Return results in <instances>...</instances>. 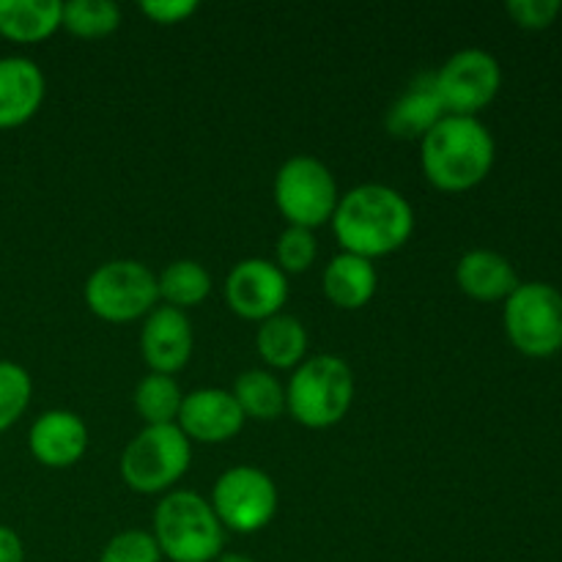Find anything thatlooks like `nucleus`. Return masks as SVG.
Returning <instances> with one entry per match:
<instances>
[{
    "label": "nucleus",
    "mask_w": 562,
    "mask_h": 562,
    "mask_svg": "<svg viewBox=\"0 0 562 562\" xmlns=\"http://www.w3.org/2000/svg\"><path fill=\"white\" fill-rule=\"evenodd\" d=\"M231 395L247 420L272 423L285 412V384L267 368H250L239 373Z\"/></svg>",
    "instance_id": "412c9836"
},
{
    "label": "nucleus",
    "mask_w": 562,
    "mask_h": 562,
    "mask_svg": "<svg viewBox=\"0 0 562 562\" xmlns=\"http://www.w3.org/2000/svg\"><path fill=\"white\" fill-rule=\"evenodd\" d=\"M121 5L113 0H69L64 3V22L60 27L77 38H104L119 31Z\"/></svg>",
    "instance_id": "b1692460"
},
{
    "label": "nucleus",
    "mask_w": 562,
    "mask_h": 562,
    "mask_svg": "<svg viewBox=\"0 0 562 562\" xmlns=\"http://www.w3.org/2000/svg\"><path fill=\"white\" fill-rule=\"evenodd\" d=\"M99 562H162V552L148 530H124L104 543Z\"/></svg>",
    "instance_id": "bb28decb"
},
{
    "label": "nucleus",
    "mask_w": 562,
    "mask_h": 562,
    "mask_svg": "<svg viewBox=\"0 0 562 562\" xmlns=\"http://www.w3.org/2000/svg\"><path fill=\"white\" fill-rule=\"evenodd\" d=\"M508 340L525 357L558 355L562 349V294L549 283H519L503 311Z\"/></svg>",
    "instance_id": "1a4fd4ad"
},
{
    "label": "nucleus",
    "mask_w": 562,
    "mask_h": 562,
    "mask_svg": "<svg viewBox=\"0 0 562 562\" xmlns=\"http://www.w3.org/2000/svg\"><path fill=\"white\" fill-rule=\"evenodd\" d=\"M192 349H195V333L184 311L157 305L143 318L140 355L151 373L173 376L192 360Z\"/></svg>",
    "instance_id": "ddd939ff"
},
{
    "label": "nucleus",
    "mask_w": 562,
    "mask_h": 562,
    "mask_svg": "<svg viewBox=\"0 0 562 562\" xmlns=\"http://www.w3.org/2000/svg\"><path fill=\"white\" fill-rule=\"evenodd\" d=\"M88 311L108 324H130L146 318L157 307V274L135 258L99 263L86 280Z\"/></svg>",
    "instance_id": "423d86ee"
},
{
    "label": "nucleus",
    "mask_w": 562,
    "mask_h": 562,
    "mask_svg": "<svg viewBox=\"0 0 562 562\" xmlns=\"http://www.w3.org/2000/svg\"><path fill=\"white\" fill-rule=\"evenodd\" d=\"M212 508L225 532L252 536L272 525L280 508V492L272 475L258 467H231L214 481Z\"/></svg>",
    "instance_id": "6e6552de"
},
{
    "label": "nucleus",
    "mask_w": 562,
    "mask_h": 562,
    "mask_svg": "<svg viewBox=\"0 0 562 562\" xmlns=\"http://www.w3.org/2000/svg\"><path fill=\"white\" fill-rule=\"evenodd\" d=\"M47 93V77L25 55L0 58V130H16L38 113Z\"/></svg>",
    "instance_id": "2eb2a0df"
},
{
    "label": "nucleus",
    "mask_w": 562,
    "mask_h": 562,
    "mask_svg": "<svg viewBox=\"0 0 562 562\" xmlns=\"http://www.w3.org/2000/svg\"><path fill=\"white\" fill-rule=\"evenodd\" d=\"M192 464V442L176 426H146L119 461L121 481L137 494H168Z\"/></svg>",
    "instance_id": "39448f33"
},
{
    "label": "nucleus",
    "mask_w": 562,
    "mask_h": 562,
    "mask_svg": "<svg viewBox=\"0 0 562 562\" xmlns=\"http://www.w3.org/2000/svg\"><path fill=\"white\" fill-rule=\"evenodd\" d=\"M329 225L340 252L373 261L393 256L412 239L415 209L398 190L371 181L340 195Z\"/></svg>",
    "instance_id": "f257e3e1"
},
{
    "label": "nucleus",
    "mask_w": 562,
    "mask_h": 562,
    "mask_svg": "<svg viewBox=\"0 0 562 562\" xmlns=\"http://www.w3.org/2000/svg\"><path fill=\"white\" fill-rule=\"evenodd\" d=\"M137 9L157 25H179L195 14L198 3L195 0H143Z\"/></svg>",
    "instance_id": "c85d7f7f"
},
{
    "label": "nucleus",
    "mask_w": 562,
    "mask_h": 562,
    "mask_svg": "<svg viewBox=\"0 0 562 562\" xmlns=\"http://www.w3.org/2000/svg\"><path fill=\"white\" fill-rule=\"evenodd\" d=\"M355 393L357 384L349 362L335 355L307 357L291 371L285 384V412L300 426L324 431L346 420Z\"/></svg>",
    "instance_id": "7ed1b4c3"
},
{
    "label": "nucleus",
    "mask_w": 562,
    "mask_h": 562,
    "mask_svg": "<svg viewBox=\"0 0 562 562\" xmlns=\"http://www.w3.org/2000/svg\"><path fill=\"white\" fill-rule=\"evenodd\" d=\"M33 398V379L22 366L0 360V434L9 431L27 412Z\"/></svg>",
    "instance_id": "393cba45"
},
{
    "label": "nucleus",
    "mask_w": 562,
    "mask_h": 562,
    "mask_svg": "<svg viewBox=\"0 0 562 562\" xmlns=\"http://www.w3.org/2000/svg\"><path fill=\"white\" fill-rule=\"evenodd\" d=\"M157 289L159 300L165 305L187 313L190 307H198L201 302H206V296L212 294V274H209V269L203 263L181 258V261L168 263L157 274Z\"/></svg>",
    "instance_id": "4be33fe9"
},
{
    "label": "nucleus",
    "mask_w": 562,
    "mask_h": 562,
    "mask_svg": "<svg viewBox=\"0 0 562 562\" xmlns=\"http://www.w3.org/2000/svg\"><path fill=\"white\" fill-rule=\"evenodd\" d=\"M245 423L247 417L241 415L231 390L201 387L184 395L176 426L190 442L223 445L231 442L245 428Z\"/></svg>",
    "instance_id": "f8f14e48"
},
{
    "label": "nucleus",
    "mask_w": 562,
    "mask_h": 562,
    "mask_svg": "<svg viewBox=\"0 0 562 562\" xmlns=\"http://www.w3.org/2000/svg\"><path fill=\"white\" fill-rule=\"evenodd\" d=\"M214 562H258V560L247 558V554H239V552H223Z\"/></svg>",
    "instance_id": "7c9ffc66"
},
{
    "label": "nucleus",
    "mask_w": 562,
    "mask_h": 562,
    "mask_svg": "<svg viewBox=\"0 0 562 562\" xmlns=\"http://www.w3.org/2000/svg\"><path fill=\"white\" fill-rule=\"evenodd\" d=\"M274 206L296 228L316 231L333 220L340 190L333 170L311 154L289 157L274 173Z\"/></svg>",
    "instance_id": "0eeeda50"
},
{
    "label": "nucleus",
    "mask_w": 562,
    "mask_h": 562,
    "mask_svg": "<svg viewBox=\"0 0 562 562\" xmlns=\"http://www.w3.org/2000/svg\"><path fill=\"white\" fill-rule=\"evenodd\" d=\"M434 88L445 113L477 119V113L497 99L503 88V69L486 49H459L434 71Z\"/></svg>",
    "instance_id": "9d476101"
},
{
    "label": "nucleus",
    "mask_w": 562,
    "mask_h": 562,
    "mask_svg": "<svg viewBox=\"0 0 562 562\" xmlns=\"http://www.w3.org/2000/svg\"><path fill=\"white\" fill-rule=\"evenodd\" d=\"M505 11L525 31H543L558 20L562 3L560 0H510Z\"/></svg>",
    "instance_id": "cd10ccee"
},
{
    "label": "nucleus",
    "mask_w": 562,
    "mask_h": 562,
    "mask_svg": "<svg viewBox=\"0 0 562 562\" xmlns=\"http://www.w3.org/2000/svg\"><path fill=\"white\" fill-rule=\"evenodd\" d=\"M322 289L324 296L340 311H360L376 296L379 272L368 258L338 252L324 269Z\"/></svg>",
    "instance_id": "f3484780"
},
{
    "label": "nucleus",
    "mask_w": 562,
    "mask_h": 562,
    "mask_svg": "<svg viewBox=\"0 0 562 562\" xmlns=\"http://www.w3.org/2000/svg\"><path fill=\"white\" fill-rule=\"evenodd\" d=\"M497 146L481 119L445 115L420 140V168L442 192L475 190L494 168Z\"/></svg>",
    "instance_id": "f03ea898"
},
{
    "label": "nucleus",
    "mask_w": 562,
    "mask_h": 562,
    "mask_svg": "<svg viewBox=\"0 0 562 562\" xmlns=\"http://www.w3.org/2000/svg\"><path fill=\"white\" fill-rule=\"evenodd\" d=\"M58 0H0V36L14 44H42L60 31Z\"/></svg>",
    "instance_id": "6ab92c4d"
},
{
    "label": "nucleus",
    "mask_w": 562,
    "mask_h": 562,
    "mask_svg": "<svg viewBox=\"0 0 562 562\" xmlns=\"http://www.w3.org/2000/svg\"><path fill=\"white\" fill-rule=\"evenodd\" d=\"M225 302L245 322H267L289 302V274L267 258H245L225 278Z\"/></svg>",
    "instance_id": "9b49d317"
},
{
    "label": "nucleus",
    "mask_w": 562,
    "mask_h": 562,
    "mask_svg": "<svg viewBox=\"0 0 562 562\" xmlns=\"http://www.w3.org/2000/svg\"><path fill=\"white\" fill-rule=\"evenodd\" d=\"M307 346H311V338H307L305 324L291 313H278L258 324L256 349L267 371H294L307 360Z\"/></svg>",
    "instance_id": "aec40b11"
},
{
    "label": "nucleus",
    "mask_w": 562,
    "mask_h": 562,
    "mask_svg": "<svg viewBox=\"0 0 562 562\" xmlns=\"http://www.w3.org/2000/svg\"><path fill=\"white\" fill-rule=\"evenodd\" d=\"M0 562H25V543L5 525H0Z\"/></svg>",
    "instance_id": "c756f323"
},
{
    "label": "nucleus",
    "mask_w": 562,
    "mask_h": 562,
    "mask_svg": "<svg viewBox=\"0 0 562 562\" xmlns=\"http://www.w3.org/2000/svg\"><path fill=\"white\" fill-rule=\"evenodd\" d=\"M445 108L434 88V75H420L395 99L387 113V132L401 140H423L437 121L445 119Z\"/></svg>",
    "instance_id": "a211bd4d"
},
{
    "label": "nucleus",
    "mask_w": 562,
    "mask_h": 562,
    "mask_svg": "<svg viewBox=\"0 0 562 562\" xmlns=\"http://www.w3.org/2000/svg\"><path fill=\"white\" fill-rule=\"evenodd\" d=\"M181 393L179 382L165 373H146L135 387V412L146 426H173L179 420Z\"/></svg>",
    "instance_id": "5701e85b"
},
{
    "label": "nucleus",
    "mask_w": 562,
    "mask_h": 562,
    "mask_svg": "<svg viewBox=\"0 0 562 562\" xmlns=\"http://www.w3.org/2000/svg\"><path fill=\"white\" fill-rule=\"evenodd\" d=\"M151 536L170 562H214L225 549V530L212 503L184 488L159 499Z\"/></svg>",
    "instance_id": "20e7f679"
},
{
    "label": "nucleus",
    "mask_w": 562,
    "mask_h": 562,
    "mask_svg": "<svg viewBox=\"0 0 562 562\" xmlns=\"http://www.w3.org/2000/svg\"><path fill=\"white\" fill-rule=\"evenodd\" d=\"M456 283L477 302L508 300L519 289L514 263L494 250H470L456 263Z\"/></svg>",
    "instance_id": "dca6fc26"
},
{
    "label": "nucleus",
    "mask_w": 562,
    "mask_h": 562,
    "mask_svg": "<svg viewBox=\"0 0 562 562\" xmlns=\"http://www.w3.org/2000/svg\"><path fill=\"white\" fill-rule=\"evenodd\" d=\"M316 256L318 245L313 231L289 225V228L278 236V245H274V263H278L285 274L307 272V269L316 263Z\"/></svg>",
    "instance_id": "a878e982"
},
{
    "label": "nucleus",
    "mask_w": 562,
    "mask_h": 562,
    "mask_svg": "<svg viewBox=\"0 0 562 562\" xmlns=\"http://www.w3.org/2000/svg\"><path fill=\"white\" fill-rule=\"evenodd\" d=\"M91 434L80 415L69 409H49L33 420L27 450L47 470H69L88 453Z\"/></svg>",
    "instance_id": "4468645a"
}]
</instances>
